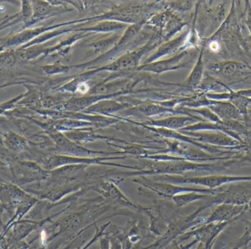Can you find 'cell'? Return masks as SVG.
<instances>
[{
  "label": "cell",
  "instance_id": "cell-1",
  "mask_svg": "<svg viewBox=\"0 0 251 249\" xmlns=\"http://www.w3.org/2000/svg\"><path fill=\"white\" fill-rule=\"evenodd\" d=\"M249 166L241 157L235 158L222 161L197 163L186 160H169V161H155L148 167L140 171L119 172L121 178L125 180L128 177L153 176V175H179L189 172H211L220 173L228 169Z\"/></svg>",
  "mask_w": 251,
  "mask_h": 249
},
{
  "label": "cell",
  "instance_id": "cell-2",
  "mask_svg": "<svg viewBox=\"0 0 251 249\" xmlns=\"http://www.w3.org/2000/svg\"><path fill=\"white\" fill-rule=\"evenodd\" d=\"M151 179L177 185H200L209 189H217L234 182L251 181V176H231L214 175L209 176L187 177L179 175H153Z\"/></svg>",
  "mask_w": 251,
  "mask_h": 249
},
{
  "label": "cell",
  "instance_id": "cell-3",
  "mask_svg": "<svg viewBox=\"0 0 251 249\" xmlns=\"http://www.w3.org/2000/svg\"><path fill=\"white\" fill-rule=\"evenodd\" d=\"M127 156H102V157L80 158L67 155H50L44 158L41 167L47 171L54 170L57 168L67 165L85 164V165H104V166H114V167L124 168L126 169L137 170V166H128V165L117 164V163L104 162L105 160H122L126 158Z\"/></svg>",
  "mask_w": 251,
  "mask_h": 249
},
{
  "label": "cell",
  "instance_id": "cell-4",
  "mask_svg": "<svg viewBox=\"0 0 251 249\" xmlns=\"http://www.w3.org/2000/svg\"><path fill=\"white\" fill-rule=\"evenodd\" d=\"M134 183L138 184L143 188L150 190L158 196L164 198L171 199L174 196L184 193H199V194L215 195L219 191V188L217 189H209L206 188H195V187L184 186V185H177L168 182H160L152 180L151 178L146 176H140L138 178L132 180Z\"/></svg>",
  "mask_w": 251,
  "mask_h": 249
},
{
  "label": "cell",
  "instance_id": "cell-5",
  "mask_svg": "<svg viewBox=\"0 0 251 249\" xmlns=\"http://www.w3.org/2000/svg\"><path fill=\"white\" fill-rule=\"evenodd\" d=\"M251 200V181L234 182L229 184L227 188L221 187L216 194L206 199L212 207L221 204L247 205Z\"/></svg>",
  "mask_w": 251,
  "mask_h": 249
},
{
  "label": "cell",
  "instance_id": "cell-6",
  "mask_svg": "<svg viewBox=\"0 0 251 249\" xmlns=\"http://www.w3.org/2000/svg\"><path fill=\"white\" fill-rule=\"evenodd\" d=\"M232 223L234 222L206 224L185 232L178 237L174 242L181 244L184 241L193 238L199 241V244H203L206 249H212L220 234Z\"/></svg>",
  "mask_w": 251,
  "mask_h": 249
},
{
  "label": "cell",
  "instance_id": "cell-7",
  "mask_svg": "<svg viewBox=\"0 0 251 249\" xmlns=\"http://www.w3.org/2000/svg\"><path fill=\"white\" fill-rule=\"evenodd\" d=\"M184 135L188 136L198 142L214 147H221L228 150H235L241 153L243 144L230 136L221 131H178Z\"/></svg>",
  "mask_w": 251,
  "mask_h": 249
},
{
  "label": "cell",
  "instance_id": "cell-8",
  "mask_svg": "<svg viewBox=\"0 0 251 249\" xmlns=\"http://www.w3.org/2000/svg\"><path fill=\"white\" fill-rule=\"evenodd\" d=\"M159 38H153L151 39L144 46L134 50L132 51H128L125 55L119 57L116 61L109 64L108 66L99 68L95 72L101 70H110V71H117V70H125V69L132 68L138 65L139 62L141 60L143 56L148 51H151L158 45Z\"/></svg>",
  "mask_w": 251,
  "mask_h": 249
},
{
  "label": "cell",
  "instance_id": "cell-9",
  "mask_svg": "<svg viewBox=\"0 0 251 249\" xmlns=\"http://www.w3.org/2000/svg\"><path fill=\"white\" fill-rule=\"evenodd\" d=\"M71 23H74V22L60 23V24L54 25V26L46 25V26H39L37 28H31V29L28 28V29H23L21 32H17L8 38L7 37V38L0 40V47L1 48H9V47L20 46V45L23 46L46 32L53 30L59 26L70 25Z\"/></svg>",
  "mask_w": 251,
  "mask_h": 249
},
{
  "label": "cell",
  "instance_id": "cell-10",
  "mask_svg": "<svg viewBox=\"0 0 251 249\" xmlns=\"http://www.w3.org/2000/svg\"><path fill=\"white\" fill-rule=\"evenodd\" d=\"M249 66L250 65L243 62L225 60L209 63L206 68L210 74L224 79H234V77H242L248 73L251 74Z\"/></svg>",
  "mask_w": 251,
  "mask_h": 249
},
{
  "label": "cell",
  "instance_id": "cell-11",
  "mask_svg": "<svg viewBox=\"0 0 251 249\" xmlns=\"http://www.w3.org/2000/svg\"><path fill=\"white\" fill-rule=\"evenodd\" d=\"M117 185L118 184H116L113 180L108 179L107 181H101L97 185L88 186V190L97 191V193L101 194L104 200L107 201L127 206V207H133L139 210L140 205L130 201L118 188Z\"/></svg>",
  "mask_w": 251,
  "mask_h": 249
},
{
  "label": "cell",
  "instance_id": "cell-12",
  "mask_svg": "<svg viewBox=\"0 0 251 249\" xmlns=\"http://www.w3.org/2000/svg\"><path fill=\"white\" fill-rule=\"evenodd\" d=\"M247 212V206L232 204H218L206 218L203 225L211 223L236 222Z\"/></svg>",
  "mask_w": 251,
  "mask_h": 249
},
{
  "label": "cell",
  "instance_id": "cell-13",
  "mask_svg": "<svg viewBox=\"0 0 251 249\" xmlns=\"http://www.w3.org/2000/svg\"><path fill=\"white\" fill-rule=\"evenodd\" d=\"M189 115L172 116L161 120H151L146 122L145 125L155 128H165V129L179 131L189 125L195 124L199 122L206 121L201 117L190 114Z\"/></svg>",
  "mask_w": 251,
  "mask_h": 249
},
{
  "label": "cell",
  "instance_id": "cell-14",
  "mask_svg": "<svg viewBox=\"0 0 251 249\" xmlns=\"http://www.w3.org/2000/svg\"><path fill=\"white\" fill-rule=\"evenodd\" d=\"M139 210L143 212L149 219V232L154 238L162 237L168 227L169 222L162 216L159 210V205H152L149 207L140 205Z\"/></svg>",
  "mask_w": 251,
  "mask_h": 249
},
{
  "label": "cell",
  "instance_id": "cell-15",
  "mask_svg": "<svg viewBox=\"0 0 251 249\" xmlns=\"http://www.w3.org/2000/svg\"><path fill=\"white\" fill-rule=\"evenodd\" d=\"M29 196L13 184H0V203L7 209L16 208Z\"/></svg>",
  "mask_w": 251,
  "mask_h": 249
},
{
  "label": "cell",
  "instance_id": "cell-16",
  "mask_svg": "<svg viewBox=\"0 0 251 249\" xmlns=\"http://www.w3.org/2000/svg\"><path fill=\"white\" fill-rule=\"evenodd\" d=\"M187 51H184L179 53L178 55L171 57L168 60L162 61L153 62L149 64H144L143 66L137 68V70H145V71L152 72V73H162L168 70H175L180 68L185 67V63H181L182 59L187 55Z\"/></svg>",
  "mask_w": 251,
  "mask_h": 249
},
{
  "label": "cell",
  "instance_id": "cell-17",
  "mask_svg": "<svg viewBox=\"0 0 251 249\" xmlns=\"http://www.w3.org/2000/svg\"><path fill=\"white\" fill-rule=\"evenodd\" d=\"M208 108L210 109L211 111L215 113L222 121L237 120L245 123L244 118L240 112L230 101L210 100V104Z\"/></svg>",
  "mask_w": 251,
  "mask_h": 249
},
{
  "label": "cell",
  "instance_id": "cell-18",
  "mask_svg": "<svg viewBox=\"0 0 251 249\" xmlns=\"http://www.w3.org/2000/svg\"><path fill=\"white\" fill-rule=\"evenodd\" d=\"M63 134L68 138L79 145L83 143L93 142V141H98V140H107V141H110L115 139V138L105 136L96 134L93 131L92 128H79V129L67 131Z\"/></svg>",
  "mask_w": 251,
  "mask_h": 249
},
{
  "label": "cell",
  "instance_id": "cell-19",
  "mask_svg": "<svg viewBox=\"0 0 251 249\" xmlns=\"http://www.w3.org/2000/svg\"><path fill=\"white\" fill-rule=\"evenodd\" d=\"M127 107H128L127 104H122V103L120 104L117 101L105 99L99 101L97 104L88 107V109L84 110V113L85 114H97V115L110 117L112 114L126 108Z\"/></svg>",
  "mask_w": 251,
  "mask_h": 249
},
{
  "label": "cell",
  "instance_id": "cell-20",
  "mask_svg": "<svg viewBox=\"0 0 251 249\" xmlns=\"http://www.w3.org/2000/svg\"><path fill=\"white\" fill-rule=\"evenodd\" d=\"M188 35V32H184V33L180 35L178 38H175V39L172 40V41H168L166 44L161 45V46L158 48L157 51H156L151 57H149V58L146 60L145 64H149V63L156 62V60H159L161 57H164V56L165 55H169V54L176 51L177 49H178L181 45H182L184 41L187 40Z\"/></svg>",
  "mask_w": 251,
  "mask_h": 249
},
{
  "label": "cell",
  "instance_id": "cell-21",
  "mask_svg": "<svg viewBox=\"0 0 251 249\" xmlns=\"http://www.w3.org/2000/svg\"><path fill=\"white\" fill-rule=\"evenodd\" d=\"M204 51L205 46L203 44L197 62H196L193 70L190 73V76H188L187 80L184 82V85L187 88L196 89V88H199V86L201 85L203 75H204L205 73V69H206L204 60H203Z\"/></svg>",
  "mask_w": 251,
  "mask_h": 249
},
{
  "label": "cell",
  "instance_id": "cell-22",
  "mask_svg": "<svg viewBox=\"0 0 251 249\" xmlns=\"http://www.w3.org/2000/svg\"><path fill=\"white\" fill-rule=\"evenodd\" d=\"M31 4L33 10V17L23 29H28V27L38 23L40 21L53 16L56 10L49 1H31Z\"/></svg>",
  "mask_w": 251,
  "mask_h": 249
},
{
  "label": "cell",
  "instance_id": "cell-23",
  "mask_svg": "<svg viewBox=\"0 0 251 249\" xmlns=\"http://www.w3.org/2000/svg\"><path fill=\"white\" fill-rule=\"evenodd\" d=\"M39 200V199L37 198V197H34V196L32 195H29V196L16 207L15 214L13 215L12 219H10V221L7 222V225L4 226L3 232H4L6 229H7L9 226H11L13 224L22 220L23 218H25V216L29 213L31 209L38 203Z\"/></svg>",
  "mask_w": 251,
  "mask_h": 249
},
{
  "label": "cell",
  "instance_id": "cell-24",
  "mask_svg": "<svg viewBox=\"0 0 251 249\" xmlns=\"http://www.w3.org/2000/svg\"><path fill=\"white\" fill-rule=\"evenodd\" d=\"M137 111H138L140 114L146 117H153V116L164 115V114H181L180 112L174 111L171 109L167 108L163 106L157 105V104H149V103H145V104H140L136 108Z\"/></svg>",
  "mask_w": 251,
  "mask_h": 249
},
{
  "label": "cell",
  "instance_id": "cell-25",
  "mask_svg": "<svg viewBox=\"0 0 251 249\" xmlns=\"http://www.w3.org/2000/svg\"><path fill=\"white\" fill-rule=\"evenodd\" d=\"M4 143L9 150L22 152L27 147V141L25 137L15 131H9L4 135Z\"/></svg>",
  "mask_w": 251,
  "mask_h": 249
},
{
  "label": "cell",
  "instance_id": "cell-26",
  "mask_svg": "<svg viewBox=\"0 0 251 249\" xmlns=\"http://www.w3.org/2000/svg\"><path fill=\"white\" fill-rule=\"evenodd\" d=\"M209 196L210 195L209 194H199V193H184V194L174 196L171 200L176 207H182L194 202L206 200Z\"/></svg>",
  "mask_w": 251,
  "mask_h": 249
},
{
  "label": "cell",
  "instance_id": "cell-27",
  "mask_svg": "<svg viewBox=\"0 0 251 249\" xmlns=\"http://www.w3.org/2000/svg\"><path fill=\"white\" fill-rule=\"evenodd\" d=\"M125 23L122 22H114V21H106V22H100L98 24L92 26L91 28L78 29V31L83 32H108L112 31H116L118 29L125 27Z\"/></svg>",
  "mask_w": 251,
  "mask_h": 249
},
{
  "label": "cell",
  "instance_id": "cell-28",
  "mask_svg": "<svg viewBox=\"0 0 251 249\" xmlns=\"http://www.w3.org/2000/svg\"><path fill=\"white\" fill-rule=\"evenodd\" d=\"M120 38L119 35H114L110 38H106V39L93 43L90 45V48L92 49L94 54L103 53L107 50L112 49L118 44Z\"/></svg>",
  "mask_w": 251,
  "mask_h": 249
},
{
  "label": "cell",
  "instance_id": "cell-29",
  "mask_svg": "<svg viewBox=\"0 0 251 249\" xmlns=\"http://www.w3.org/2000/svg\"><path fill=\"white\" fill-rule=\"evenodd\" d=\"M110 225H111V222L104 224V225H101L100 227H98V226H97V225H95L96 232L95 234H94V237H93L87 244H85V243H84V244L79 245L76 249H88L90 247H92L95 243L99 241V240H100V238H101L102 235H104L106 230H107V228H108V226H110Z\"/></svg>",
  "mask_w": 251,
  "mask_h": 249
},
{
  "label": "cell",
  "instance_id": "cell-30",
  "mask_svg": "<svg viewBox=\"0 0 251 249\" xmlns=\"http://www.w3.org/2000/svg\"><path fill=\"white\" fill-rule=\"evenodd\" d=\"M21 2H22L21 3L22 8H21V11L19 13H20L22 22H24V29L33 17V10H32L31 1L24 0Z\"/></svg>",
  "mask_w": 251,
  "mask_h": 249
},
{
  "label": "cell",
  "instance_id": "cell-31",
  "mask_svg": "<svg viewBox=\"0 0 251 249\" xmlns=\"http://www.w3.org/2000/svg\"><path fill=\"white\" fill-rule=\"evenodd\" d=\"M43 71L47 75L59 74V73H68L70 70L71 68L69 66H63L60 63H53L51 65H47V66L41 67Z\"/></svg>",
  "mask_w": 251,
  "mask_h": 249
},
{
  "label": "cell",
  "instance_id": "cell-32",
  "mask_svg": "<svg viewBox=\"0 0 251 249\" xmlns=\"http://www.w3.org/2000/svg\"><path fill=\"white\" fill-rule=\"evenodd\" d=\"M22 22V18H21L20 13H16L13 15H7V18L5 20L3 21L1 23H0V31L3 30L5 28L9 27V26H13L19 22Z\"/></svg>",
  "mask_w": 251,
  "mask_h": 249
},
{
  "label": "cell",
  "instance_id": "cell-33",
  "mask_svg": "<svg viewBox=\"0 0 251 249\" xmlns=\"http://www.w3.org/2000/svg\"><path fill=\"white\" fill-rule=\"evenodd\" d=\"M16 63V57L11 51L0 54V65L5 67H11Z\"/></svg>",
  "mask_w": 251,
  "mask_h": 249
},
{
  "label": "cell",
  "instance_id": "cell-34",
  "mask_svg": "<svg viewBox=\"0 0 251 249\" xmlns=\"http://www.w3.org/2000/svg\"><path fill=\"white\" fill-rule=\"evenodd\" d=\"M244 22L249 32V41L251 42V4L250 1H246L244 12Z\"/></svg>",
  "mask_w": 251,
  "mask_h": 249
},
{
  "label": "cell",
  "instance_id": "cell-35",
  "mask_svg": "<svg viewBox=\"0 0 251 249\" xmlns=\"http://www.w3.org/2000/svg\"><path fill=\"white\" fill-rule=\"evenodd\" d=\"M172 6L174 5L176 10H179V11H187V10H191L193 7V1H176V3H172Z\"/></svg>",
  "mask_w": 251,
  "mask_h": 249
},
{
  "label": "cell",
  "instance_id": "cell-36",
  "mask_svg": "<svg viewBox=\"0 0 251 249\" xmlns=\"http://www.w3.org/2000/svg\"><path fill=\"white\" fill-rule=\"evenodd\" d=\"M99 243H100L99 249H110V238L106 234V232L104 235L100 238Z\"/></svg>",
  "mask_w": 251,
  "mask_h": 249
},
{
  "label": "cell",
  "instance_id": "cell-37",
  "mask_svg": "<svg viewBox=\"0 0 251 249\" xmlns=\"http://www.w3.org/2000/svg\"><path fill=\"white\" fill-rule=\"evenodd\" d=\"M110 238V249H125L124 242L119 238L112 237Z\"/></svg>",
  "mask_w": 251,
  "mask_h": 249
},
{
  "label": "cell",
  "instance_id": "cell-38",
  "mask_svg": "<svg viewBox=\"0 0 251 249\" xmlns=\"http://www.w3.org/2000/svg\"><path fill=\"white\" fill-rule=\"evenodd\" d=\"M198 244H199V241L196 239L193 240L191 242L186 244V245H181V244H177L174 242L173 244H174V247L172 249H192Z\"/></svg>",
  "mask_w": 251,
  "mask_h": 249
},
{
  "label": "cell",
  "instance_id": "cell-39",
  "mask_svg": "<svg viewBox=\"0 0 251 249\" xmlns=\"http://www.w3.org/2000/svg\"><path fill=\"white\" fill-rule=\"evenodd\" d=\"M81 236H82V235H81ZM81 236L78 237L77 238L74 240V241H72V242L69 243V244H67V245H66L64 248L62 249H74L77 248V247H79V245H81V244H84V243H85V241H83V242L79 243V239H80Z\"/></svg>",
  "mask_w": 251,
  "mask_h": 249
},
{
  "label": "cell",
  "instance_id": "cell-40",
  "mask_svg": "<svg viewBox=\"0 0 251 249\" xmlns=\"http://www.w3.org/2000/svg\"><path fill=\"white\" fill-rule=\"evenodd\" d=\"M242 139L245 144H251V126L246 131V134L242 136Z\"/></svg>",
  "mask_w": 251,
  "mask_h": 249
},
{
  "label": "cell",
  "instance_id": "cell-41",
  "mask_svg": "<svg viewBox=\"0 0 251 249\" xmlns=\"http://www.w3.org/2000/svg\"><path fill=\"white\" fill-rule=\"evenodd\" d=\"M3 208H4V207H3L1 203H0V225H1V214H2ZM0 233H1V232H0Z\"/></svg>",
  "mask_w": 251,
  "mask_h": 249
},
{
  "label": "cell",
  "instance_id": "cell-42",
  "mask_svg": "<svg viewBox=\"0 0 251 249\" xmlns=\"http://www.w3.org/2000/svg\"><path fill=\"white\" fill-rule=\"evenodd\" d=\"M247 212L250 213L251 215V200L249 201V203L247 204Z\"/></svg>",
  "mask_w": 251,
  "mask_h": 249
},
{
  "label": "cell",
  "instance_id": "cell-43",
  "mask_svg": "<svg viewBox=\"0 0 251 249\" xmlns=\"http://www.w3.org/2000/svg\"><path fill=\"white\" fill-rule=\"evenodd\" d=\"M196 249H206V248H205V247L203 245V244H199V246H198V247L196 248Z\"/></svg>",
  "mask_w": 251,
  "mask_h": 249
},
{
  "label": "cell",
  "instance_id": "cell-44",
  "mask_svg": "<svg viewBox=\"0 0 251 249\" xmlns=\"http://www.w3.org/2000/svg\"><path fill=\"white\" fill-rule=\"evenodd\" d=\"M7 16H6L5 17L0 18V23L3 22V21L5 20L6 18H7Z\"/></svg>",
  "mask_w": 251,
  "mask_h": 249
},
{
  "label": "cell",
  "instance_id": "cell-45",
  "mask_svg": "<svg viewBox=\"0 0 251 249\" xmlns=\"http://www.w3.org/2000/svg\"><path fill=\"white\" fill-rule=\"evenodd\" d=\"M249 118H251V110H249Z\"/></svg>",
  "mask_w": 251,
  "mask_h": 249
},
{
  "label": "cell",
  "instance_id": "cell-46",
  "mask_svg": "<svg viewBox=\"0 0 251 249\" xmlns=\"http://www.w3.org/2000/svg\"><path fill=\"white\" fill-rule=\"evenodd\" d=\"M249 69H250L251 73V66H249Z\"/></svg>",
  "mask_w": 251,
  "mask_h": 249
},
{
  "label": "cell",
  "instance_id": "cell-47",
  "mask_svg": "<svg viewBox=\"0 0 251 249\" xmlns=\"http://www.w3.org/2000/svg\"><path fill=\"white\" fill-rule=\"evenodd\" d=\"M250 104H251V98H250Z\"/></svg>",
  "mask_w": 251,
  "mask_h": 249
},
{
  "label": "cell",
  "instance_id": "cell-48",
  "mask_svg": "<svg viewBox=\"0 0 251 249\" xmlns=\"http://www.w3.org/2000/svg\"><path fill=\"white\" fill-rule=\"evenodd\" d=\"M250 240H251V236H250Z\"/></svg>",
  "mask_w": 251,
  "mask_h": 249
},
{
  "label": "cell",
  "instance_id": "cell-49",
  "mask_svg": "<svg viewBox=\"0 0 251 249\" xmlns=\"http://www.w3.org/2000/svg\"><path fill=\"white\" fill-rule=\"evenodd\" d=\"M124 247H125V246H124Z\"/></svg>",
  "mask_w": 251,
  "mask_h": 249
}]
</instances>
